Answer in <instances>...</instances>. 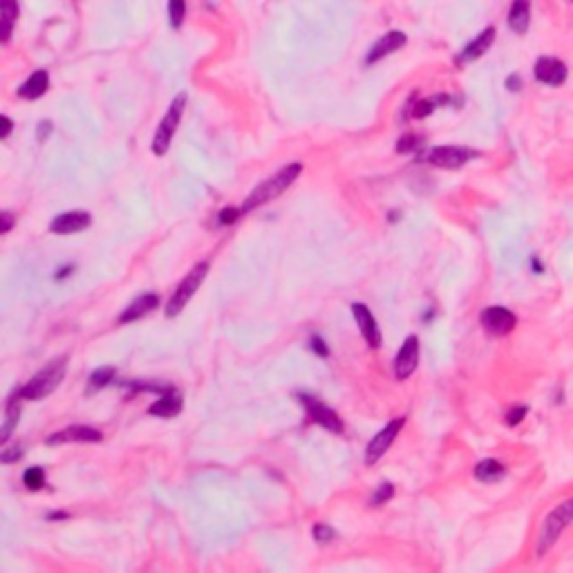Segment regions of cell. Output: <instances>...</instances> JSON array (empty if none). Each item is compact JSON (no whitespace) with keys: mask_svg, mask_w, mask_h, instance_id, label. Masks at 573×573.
<instances>
[{"mask_svg":"<svg viewBox=\"0 0 573 573\" xmlns=\"http://www.w3.org/2000/svg\"><path fill=\"white\" fill-rule=\"evenodd\" d=\"M48 88H50L48 72H45V70H36V72H32L27 81L18 88V97L29 99V101L32 99H39V97H43L45 92H48Z\"/></svg>","mask_w":573,"mask_h":573,"instance_id":"44dd1931","label":"cell"},{"mask_svg":"<svg viewBox=\"0 0 573 573\" xmlns=\"http://www.w3.org/2000/svg\"><path fill=\"white\" fill-rule=\"evenodd\" d=\"M303 173V164L301 162H294V164H286L284 168H280L276 175H271L269 179L265 181H260V184L249 193V198L244 200L242 204V213H251V211H256L260 209L262 204H267L271 200H276L280 198V195L289 188L294 181L301 177Z\"/></svg>","mask_w":573,"mask_h":573,"instance_id":"6da1fadb","label":"cell"},{"mask_svg":"<svg viewBox=\"0 0 573 573\" xmlns=\"http://www.w3.org/2000/svg\"><path fill=\"white\" fill-rule=\"evenodd\" d=\"M67 370V357H59L52 363L45 365L43 370H39L32 379L20 387V394L27 401H41L45 396H50L56 387H59L65 379Z\"/></svg>","mask_w":573,"mask_h":573,"instance_id":"3957f363","label":"cell"},{"mask_svg":"<svg viewBox=\"0 0 573 573\" xmlns=\"http://www.w3.org/2000/svg\"><path fill=\"white\" fill-rule=\"evenodd\" d=\"M54 130V125L50 123V121H41L39 123V128H36V139L43 144V141H48V137H50V132Z\"/></svg>","mask_w":573,"mask_h":573,"instance_id":"e575fe53","label":"cell"},{"mask_svg":"<svg viewBox=\"0 0 573 573\" xmlns=\"http://www.w3.org/2000/svg\"><path fill=\"white\" fill-rule=\"evenodd\" d=\"M403 426H406V419L399 417V419L389 421L383 430L376 432L372 437V441L368 443V448H365V464L374 466L376 462H379L381 457L389 450V446L394 443V439L399 437V432L403 430Z\"/></svg>","mask_w":573,"mask_h":573,"instance_id":"8992f818","label":"cell"},{"mask_svg":"<svg viewBox=\"0 0 573 573\" xmlns=\"http://www.w3.org/2000/svg\"><path fill=\"white\" fill-rule=\"evenodd\" d=\"M209 276V262H200V265H195L188 273L186 278L177 284V289L173 291V296L168 298V303L164 307V314L166 318H175L184 312V307L188 305L191 298L198 294V289L202 286V282Z\"/></svg>","mask_w":573,"mask_h":573,"instance_id":"277c9868","label":"cell"},{"mask_svg":"<svg viewBox=\"0 0 573 573\" xmlns=\"http://www.w3.org/2000/svg\"><path fill=\"white\" fill-rule=\"evenodd\" d=\"M406 41H408V36H406L403 32H387V34H383V36L372 45V50L368 52V59H365V63L374 65L376 61H381V59H385V56L394 54L396 50L403 48Z\"/></svg>","mask_w":573,"mask_h":573,"instance_id":"9a60e30c","label":"cell"},{"mask_svg":"<svg viewBox=\"0 0 573 573\" xmlns=\"http://www.w3.org/2000/svg\"><path fill=\"white\" fill-rule=\"evenodd\" d=\"M157 307H159V296L157 294H144L139 298H134V301L119 314V323L125 325V323H132V320H139V318L148 316L151 312H155Z\"/></svg>","mask_w":573,"mask_h":573,"instance_id":"e0dca14e","label":"cell"},{"mask_svg":"<svg viewBox=\"0 0 573 573\" xmlns=\"http://www.w3.org/2000/svg\"><path fill=\"white\" fill-rule=\"evenodd\" d=\"M25 399L20 394V389H16V392H11L9 399H7V403H5V419H3V428H0V446H7L9 437H11V432H14V428L18 426V421H20V401Z\"/></svg>","mask_w":573,"mask_h":573,"instance_id":"ac0fdd59","label":"cell"},{"mask_svg":"<svg viewBox=\"0 0 573 573\" xmlns=\"http://www.w3.org/2000/svg\"><path fill=\"white\" fill-rule=\"evenodd\" d=\"M533 74L540 83L553 85V88L562 85L567 81V76H569L567 65L562 61L553 59V56H540L537 63H535V67H533Z\"/></svg>","mask_w":573,"mask_h":573,"instance_id":"7c38bea8","label":"cell"},{"mask_svg":"<svg viewBox=\"0 0 573 573\" xmlns=\"http://www.w3.org/2000/svg\"><path fill=\"white\" fill-rule=\"evenodd\" d=\"M573 522V497L560 502L558 506L546 515L540 531H537V544L535 553L537 558H544L558 542V537L562 535V531Z\"/></svg>","mask_w":573,"mask_h":573,"instance_id":"7a4b0ae2","label":"cell"},{"mask_svg":"<svg viewBox=\"0 0 573 573\" xmlns=\"http://www.w3.org/2000/svg\"><path fill=\"white\" fill-rule=\"evenodd\" d=\"M394 495V484H389V481H381L379 488L374 490V495L370 497V504L372 506H381V504L389 502Z\"/></svg>","mask_w":573,"mask_h":573,"instance_id":"83f0119b","label":"cell"},{"mask_svg":"<svg viewBox=\"0 0 573 573\" xmlns=\"http://www.w3.org/2000/svg\"><path fill=\"white\" fill-rule=\"evenodd\" d=\"M450 99L448 97H434V99H423L419 103H412V108H410V117L412 119H426L428 114L434 112V108H437V103H448Z\"/></svg>","mask_w":573,"mask_h":573,"instance_id":"d4e9b609","label":"cell"},{"mask_svg":"<svg viewBox=\"0 0 573 573\" xmlns=\"http://www.w3.org/2000/svg\"><path fill=\"white\" fill-rule=\"evenodd\" d=\"M473 157H477L475 151L471 148H462V146H434L426 153V162H430L432 166H439V168H462L464 164L471 162Z\"/></svg>","mask_w":573,"mask_h":573,"instance_id":"52a82bcc","label":"cell"},{"mask_svg":"<svg viewBox=\"0 0 573 573\" xmlns=\"http://www.w3.org/2000/svg\"><path fill=\"white\" fill-rule=\"evenodd\" d=\"M168 18L170 25L177 29L186 18V0H168Z\"/></svg>","mask_w":573,"mask_h":573,"instance_id":"4316f807","label":"cell"},{"mask_svg":"<svg viewBox=\"0 0 573 573\" xmlns=\"http://www.w3.org/2000/svg\"><path fill=\"white\" fill-rule=\"evenodd\" d=\"M22 457V446L20 443H14V446H9V448H5L3 453H0V462L3 464H14L18 462Z\"/></svg>","mask_w":573,"mask_h":573,"instance_id":"4dcf8cb0","label":"cell"},{"mask_svg":"<svg viewBox=\"0 0 573 573\" xmlns=\"http://www.w3.org/2000/svg\"><path fill=\"white\" fill-rule=\"evenodd\" d=\"M72 271H74L72 265H65V267H61V271H56V273H54V280H63V278L70 276Z\"/></svg>","mask_w":573,"mask_h":573,"instance_id":"f35d334b","label":"cell"},{"mask_svg":"<svg viewBox=\"0 0 573 573\" xmlns=\"http://www.w3.org/2000/svg\"><path fill=\"white\" fill-rule=\"evenodd\" d=\"M186 92H181L173 99V103H170V108L168 112L164 114V119L159 121L157 125V132L153 137V153L157 157H162L168 153V148H170V141H173V137L179 128V123H181V117H184V108H186Z\"/></svg>","mask_w":573,"mask_h":573,"instance_id":"5b68a950","label":"cell"},{"mask_svg":"<svg viewBox=\"0 0 573 573\" xmlns=\"http://www.w3.org/2000/svg\"><path fill=\"white\" fill-rule=\"evenodd\" d=\"M114 374H117V370L112 368V365H103V368H97L92 374H90V379H88V385H85V394H97L99 389L106 387L112 379H114Z\"/></svg>","mask_w":573,"mask_h":573,"instance_id":"603a6c76","label":"cell"},{"mask_svg":"<svg viewBox=\"0 0 573 573\" xmlns=\"http://www.w3.org/2000/svg\"><path fill=\"white\" fill-rule=\"evenodd\" d=\"M11 119L7 117V114H3V117H0V139H7L9 137V132H11Z\"/></svg>","mask_w":573,"mask_h":573,"instance_id":"8d00e7d4","label":"cell"},{"mask_svg":"<svg viewBox=\"0 0 573 573\" xmlns=\"http://www.w3.org/2000/svg\"><path fill=\"white\" fill-rule=\"evenodd\" d=\"M0 16H3V43L7 45L14 29V20L18 18V0H0Z\"/></svg>","mask_w":573,"mask_h":573,"instance_id":"cb8c5ba5","label":"cell"},{"mask_svg":"<svg viewBox=\"0 0 573 573\" xmlns=\"http://www.w3.org/2000/svg\"><path fill=\"white\" fill-rule=\"evenodd\" d=\"M309 347H312L314 354H318L320 359H327L329 357V347L325 345V340L320 338V336H312V340H309Z\"/></svg>","mask_w":573,"mask_h":573,"instance_id":"836d02e7","label":"cell"},{"mask_svg":"<svg viewBox=\"0 0 573 573\" xmlns=\"http://www.w3.org/2000/svg\"><path fill=\"white\" fill-rule=\"evenodd\" d=\"M48 520H70V513H65V511H56V513H48Z\"/></svg>","mask_w":573,"mask_h":573,"instance_id":"ab89813d","label":"cell"},{"mask_svg":"<svg viewBox=\"0 0 573 573\" xmlns=\"http://www.w3.org/2000/svg\"><path fill=\"white\" fill-rule=\"evenodd\" d=\"M90 224H92V215L88 211H65L50 222V231L56 235H72L83 231Z\"/></svg>","mask_w":573,"mask_h":573,"instance_id":"4fadbf2b","label":"cell"},{"mask_svg":"<svg viewBox=\"0 0 573 573\" xmlns=\"http://www.w3.org/2000/svg\"><path fill=\"white\" fill-rule=\"evenodd\" d=\"M103 434L97 428L90 426H67L59 432L50 434L45 443L48 446H61V443H99Z\"/></svg>","mask_w":573,"mask_h":573,"instance_id":"30bf717a","label":"cell"},{"mask_svg":"<svg viewBox=\"0 0 573 573\" xmlns=\"http://www.w3.org/2000/svg\"><path fill=\"white\" fill-rule=\"evenodd\" d=\"M240 213L242 211H237V209H233V206H226V209H222L220 213H217V222L220 224H233L237 217H240Z\"/></svg>","mask_w":573,"mask_h":573,"instance_id":"d6a6232c","label":"cell"},{"mask_svg":"<svg viewBox=\"0 0 573 573\" xmlns=\"http://www.w3.org/2000/svg\"><path fill=\"white\" fill-rule=\"evenodd\" d=\"M479 320H481V327H484L486 334L490 336H506L515 329V325H518V316H515L511 309L499 307V305L486 307L484 312H481Z\"/></svg>","mask_w":573,"mask_h":573,"instance_id":"ba28073f","label":"cell"},{"mask_svg":"<svg viewBox=\"0 0 573 573\" xmlns=\"http://www.w3.org/2000/svg\"><path fill=\"white\" fill-rule=\"evenodd\" d=\"M22 484H25V488H29V490H41L45 486V471L41 466L27 468L25 475H22Z\"/></svg>","mask_w":573,"mask_h":573,"instance_id":"484cf974","label":"cell"},{"mask_svg":"<svg viewBox=\"0 0 573 573\" xmlns=\"http://www.w3.org/2000/svg\"><path fill=\"white\" fill-rule=\"evenodd\" d=\"M421 144H423V139H421L419 134H406V137H401V139H399L396 153H401V155L415 153V151H419V148H421Z\"/></svg>","mask_w":573,"mask_h":573,"instance_id":"f546056e","label":"cell"},{"mask_svg":"<svg viewBox=\"0 0 573 573\" xmlns=\"http://www.w3.org/2000/svg\"><path fill=\"white\" fill-rule=\"evenodd\" d=\"M419 365V338L408 336L401 345L396 359H394V376L399 381H406Z\"/></svg>","mask_w":573,"mask_h":573,"instance_id":"8fae6325","label":"cell"},{"mask_svg":"<svg viewBox=\"0 0 573 573\" xmlns=\"http://www.w3.org/2000/svg\"><path fill=\"white\" fill-rule=\"evenodd\" d=\"M312 537L318 542V544H329V542H334V537H336V531L331 529L329 524H316L314 529H312Z\"/></svg>","mask_w":573,"mask_h":573,"instance_id":"f1b7e54d","label":"cell"},{"mask_svg":"<svg viewBox=\"0 0 573 573\" xmlns=\"http://www.w3.org/2000/svg\"><path fill=\"white\" fill-rule=\"evenodd\" d=\"M0 220H3V226H0V233H9V231H11V226H14V222H16V217H14V213L3 211V213H0Z\"/></svg>","mask_w":573,"mask_h":573,"instance_id":"d590c367","label":"cell"},{"mask_svg":"<svg viewBox=\"0 0 573 573\" xmlns=\"http://www.w3.org/2000/svg\"><path fill=\"white\" fill-rule=\"evenodd\" d=\"M352 314H354V320H357L359 325V331L363 334V338L368 340L370 347H381V331H379V325H376V320L372 316V312L368 309V305L363 303H352Z\"/></svg>","mask_w":573,"mask_h":573,"instance_id":"5bb4252c","label":"cell"},{"mask_svg":"<svg viewBox=\"0 0 573 573\" xmlns=\"http://www.w3.org/2000/svg\"><path fill=\"white\" fill-rule=\"evenodd\" d=\"M298 399L303 401V406H305V410H307L309 419H312L314 423H318L320 428H323V430H329V432H334V434L343 432V421H340V417H338L336 412L331 410L329 406H325L323 401L314 399L312 394H298Z\"/></svg>","mask_w":573,"mask_h":573,"instance_id":"9c48e42d","label":"cell"},{"mask_svg":"<svg viewBox=\"0 0 573 573\" xmlns=\"http://www.w3.org/2000/svg\"><path fill=\"white\" fill-rule=\"evenodd\" d=\"M520 88H522V78L520 74H511L506 78V90H511V92H520Z\"/></svg>","mask_w":573,"mask_h":573,"instance_id":"74e56055","label":"cell"},{"mask_svg":"<svg viewBox=\"0 0 573 573\" xmlns=\"http://www.w3.org/2000/svg\"><path fill=\"white\" fill-rule=\"evenodd\" d=\"M492 41H495V27H486L484 32H479L477 36L460 52V56H457V65H466V63H473V61L481 59V56L488 52Z\"/></svg>","mask_w":573,"mask_h":573,"instance_id":"2e32d148","label":"cell"},{"mask_svg":"<svg viewBox=\"0 0 573 573\" xmlns=\"http://www.w3.org/2000/svg\"><path fill=\"white\" fill-rule=\"evenodd\" d=\"M526 412H529V408H526V406H515V408H511V410L506 412V423H509L511 428H513V426H518V423L524 421Z\"/></svg>","mask_w":573,"mask_h":573,"instance_id":"1f68e13d","label":"cell"},{"mask_svg":"<svg viewBox=\"0 0 573 573\" xmlns=\"http://www.w3.org/2000/svg\"><path fill=\"white\" fill-rule=\"evenodd\" d=\"M504 475H506V466L497 460H484L475 466V477L484 481V484H492V481L502 479Z\"/></svg>","mask_w":573,"mask_h":573,"instance_id":"7402d4cb","label":"cell"},{"mask_svg":"<svg viewBox=\"0 0 573 573\" xmlns=\"http://www.w3.org/2000/svg\"><path fill=\"white\" fill-rule=\"evenodd\" d=\"M531 25V0H513L509 9V27L515 34H526Z\"/></svg>","mask_w":573,"mask_h":573,"instance_id":"ffe728a7","label":"cell"},{"mask_svg":"<svg viewBox=\"0 0 573 573\" xmlns=\"http://www.w3.org/2000/svg\"><path fill=\"white\" fill-rule=\"evenodd\" d=\"M181 408H184V399H181V394L175 392V389H168L166 394H162V399H157L155 403L148 408V415L170 419V417H177Z\"/></svg>","mask_w":573,"mask_h":573,"instance_id":"d6986e66","label":"cell"}]
</instances>
